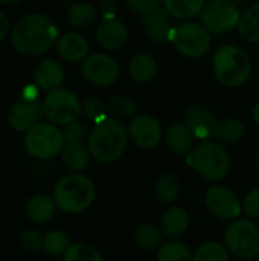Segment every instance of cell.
Returning a JSON list of instances; mask_svg holds the SVG:
<instances>
[{"label":"cell","mask_w":259,"mask_h":261,"mask_svg":"<svg viewBox=\"0 0 259 261\" xmlns=\"http://www.w3.org/2000/svg\"><path fill=\"white\" fill-rule=\"evenodd\" d=\"M12 47L24 57H37L53 47L60 38L56 24L41 12H27L15 20L9 32Z\"/></svg>","instance_id":"obj_1"},{"label":"cell","mask_w":259,"mask_h":261,"mask_svg":"<svg viewBox=\"0 0 259 261\" xmlns=\"http://www.w3.org/2000/svg\"><path fill=\"white\" fill-rule=\"evenodd\" d=\"M128 145V133L124 124L111 116L96 122L89 133L87 148L90 156L99 164L119 161Z\"/></svg>","instance_id":"obj_2"},{"label":"cell","mask_w":259,"mask_h":261,"mask_svg":"<svg viewBox=\"0 0 259 261\" xmlns=\"http://www.w3.org/2000/svg\"><path fill=\"white\" fill-rule=\"evenodd\" d=\"M212 70L218 83L237 89L244 86L252 76V60L249 54L237 44H224L212 57Z\"/></svg>","instance_id":"obj_3"},{"label":"cell","mask_w":259,"mask_h":261,"mask_svg":"<svg viewBox=\"0 0 259 261\" xmlns=\"http://www.w3.org/2000/svg\"><path fill=\"white\" fill-rule=\"evenodd\" d=\"M96 188L90 177L81 173H70L61 177L53 190L56 208L67 214H79L92 206Z\"/></svg>","instance_id":"obj_4"},{"label":"cell","mask_w":259,"mask_h":261,"mask_svg":"<svg viewBox=\"0 0 259 261\" xmlns=\"http://www.w3.org/2000/svg\"><path fill=\"white\" fill-rule=\"evenodd\" d=\"M189 167L205 180L220 182L227 177L232 167L229 151L217 141H203L188 156Z\"/></svg>","instance_id":"obj_5"},{"label":"cell","mask_w":259,"mask_h":261,"mask_svg":"<svg viewBox=\"0 0 259 261\" xmlns=\"http://www.w3.org/2000/svg\"><path fill=\"white\" fill-rule=\"evenodd\" d=\"M223 245L229 254L241 260H253L259 255V229L252 219H235L224 231Z\"/></svg>","instance_id":"obj_6"},{"label":"cell","mask_w":259,"mask_h":261,"mask_svg":"<svg viewBox=\"0 0 259 261\" xmlns=\"http://www.w3.org/2000/svg\"><path fill=\"white\" fill-rule=\"evenodd\" d=\"M64 144L66 141L63 132L52 122H38L24 135L26 151L40 161L52 159L60 154Z\"/></svg>","instance_id":"obj_7"},{"label":"cell","mask_w":259,"mask_h":261,"mask_svg":"<svg viewBox=\"0 0 259 261\" xmlns=\"http://www.w3.org/2000/svg\"><path fill=\"white\" fill-rule=\"evenodd\" d=\"M169 41L172 43L174 49L186 58H202L212 46L211 32L202 23L191 20L176 26Z\"/></svg>","instance_id":"obj_8"},{"label":"cell","mask_w":259,"mask_h":261,"mask_svg":"<svg viewBox=\"0 0 259 261\" xmlns=\"http://www.w3.org/2000/svg\"><path fill=\"white\" fill-rule=\"evenodd\" d=\"M43 113L55 125H69L76 122L82 113L79 98L69 89H55L47 92L43 101Z\"/></svg>","instance_id":"obj_9"},{"label":"cell","mask_w":259,"mask_h":261,"mask_svg":"<svg viewBox=\"0 0 259 261\" xmlns=\"http://www.w3.org/2000/svg\"><path fill=\"white\" fill-rule=\"evenodd\" d=\"M241 11L231 0H211L203 8L200 18L202 24L211 34H226L238 26Z\"/></svg>","instance_id":"obj_10"},{"label":"cell","mask_w":259,"mask_h":261,"mask_svg":"<svg viewBox=\"0 0 259 261\" xmlns=\"http://www.w3.org/2000/svg\"><path fill=\"white\" fill-rule=\"evenodd\" d=\"M81 75L93 86L108 87L119 78V64L111 55L95 52L81 61Z\"/></svg>","instance_id":"obj_11"},{"label":"cell","mask_w":259,"mask_h":261,"mask_svg":"<svg viewBox=\"0 0 259 261\" xmlns=\"http://www.w3.org/2000/svg\"><path fill=\"white\" fill-rule=\"evenodd\" d=\"M205 205L211 214L221 220H235L243 213V203L238 196L226 185L215 184L205 193Z\"/></svg>","instance_id":"obj_12"},{"label":"cell","mask_w":259,"mask_h":261,"mask_svg":"<svg viewBox=\"0 0 259 261\" xmlns=\"http://www.w3.org/2000/svg\"><path fill=\"white\" fill-rule=\"evenodd\" d=\"M127 133L128 139L142 150H153L163 139V128L151 115H136L130 121Z\"/></svg>","instance_id":"obj_13"},{"label":"cell","mask_w":259,"mask_h":261,"mask_svg":"<svg viewBox=\"0 0 259 261\" xmlns=\"http://www.w3.org/2000/svg\"><path fill=\"white\" fill-rule=\"evenodd\" d=\"M43 102L20 96L8 110V122L15 132H27L35 124L41 122Z\"/></svg>","instance_id":"obj_14"},{"label":"cell","mask_w":259,"mask_h":261,"mask_svg":"<svg viewBox=\"0 0 259 261\" xmlns=\"http://www.w3.org/2000/svg\"><path fill=\"white\" fill-rule=\"evenodd\" d=\"M183 122L192 132L195 139L209 141L211 138H214L215 128L220 121L211 109L200 104H194L185 110Z\"/></svg>","instance_id":"obj_15"},{"label":"cell","mask_w":259,"mask_h":261,"mask_svg":"<svg viewBox=\"0 0 259 261\" xmlns=\"http://www.w3.org/2000/svg\"><path fill=\"white\" fill-rule=\"evenodd\" d=\"M96 40L105 50H119L128 41V28L118 17L104 15L96 24Z\"/></svg>","instance_id":"obj_16"},{"label":"cell","mask_w":259,"mask_h":261,"mask_svg":"<svg viewBox=\"0 0 259 261\" xmlns=\"http://www.w3.org/2000/svg\"><path fill=\"white\" fill-rule=\"evenodd\" d=\"M56 54L67 63H81L89 55V41L79 32H66L56 41Z\"/></svg>","instance_id":"obj_17"},{"label":"cell","mask_w":259,"mask_h":261,"mask_svg":"<svg viewBox=\"0 0 259 261\" xmlns=\"http://www.w3.org/2000/svg\"><path fill=\"white\" fill-rule=\"evenodd\" d=\"M169 12L162 6L153 14H148L142 20V26L145 31V35L153 43H166L171 38L172 34V21H171Z\"/></svg>","instance_id":"obj_18"},{"label":"cell","mask_w":259,"mask_h":261,"mask_svg":"<svg viewBox=\"0 0 259 261\" xmlns=\"http://www.w3.org/2000/svg\"><path fill=\"white\" fill-rule=\"evenodd\" d=\"M35 86L41 90H55L64 81V67L55 58H44L34 69Z\"/></svg>","instance_id":"obj_19"},{"label":"cell","mask_w":259,"mask_h":261,"mask_svg":"<svg viewBox=\"0 0 259 261\" xmlns=\"http://www.w3.org/2000/svg\"><path fill=\"white\" fill-rule=\"evenodd\" d=\"M163 139H165L166 147L174 154L185 156L192 151L195 138L185 122H176L166 128V132L163 133Z\"/></svg>","instance_id":"obj_20"},{"label":"cell","mask_w":259,"mask_h":261,"mask_svg":"<svg viewBox=\"0 0 259 261\" xmlns=\"http://www.w3.org/2000/svg\"><path fill=\"white\" fill-rule=\"evenodd\" d=\"M189 228V216L186 210L180 206H172L160 219V231L165 237L177 240L186 234Z\"/></svg>","instance_id":"obj_21"},{"label":"cell","mask_w":259,"mask_h":261,"mask_svg":"<svg viewBox=\"0 0 259 261\" xmlns=\"http://www.w3.org/2000/svg\"><path fill=\"white\" fill-rule=\"evenodd\" d=\"M61 162L70 173H82L90 164V151L82 142H66L61 153Z\"/></svg>","instance_id":"obj_22"},{"label":"cell","mask_w":259,"mask_h":261,"mask_svg":"<svg viewBox=\"0 0 259 261\" xmlns=\"http://www.w3.org/2000/svg\"><path fill=\"white\" fill-rule=\"evenodd\" d=\"M157 69H159L157 60L151 54L142 52L131 58L128 64V75L134 83L147 84L156 76Z\"/></svg>","instance_id":"obj_23"},{"label":"cell","mask_w":259,"mask_h":261,"mask_svg":"<svg viewBox=\"0 0 259 261\" xmlns=\"http://www.w3.org/2000/svg\"><path fill=\"white\" fill-rule=\"evenodd\" d=\"M67 21L75 29H87L98 21V9L89 2H73L67 9Z\"/></svg>","instance_id":"obj_24"},{"label":"cell","mask_w":259,"mask_h":261,"mask_svg":"<svg viewBox=\"0 0 259 261\" xmlns=\"http://www.w3.org/2000/svg\"><path fill=\"white\" fill-rule=\"evenodd\" d=\"M55 200L49 196H34L26 203V217L34 223H46L55 214Z\"/></svg>","instance_id":"obj_25"},{"label":"cell","mask_w":259,"mask_h":261,"mask_svg":"<svg viewBox=\"0 0 259 261\" xmlns=\"http://www.w3.org/2000/svg\"><path fill=\"white\" fill-rule=\"evenodd\" d=\"M206 3V0H163V8L172 18L186 21L200 15Z\"/></svg>","instance_id":"obj_26"},{"label":"cell","mask_w":259,"mask_h":261,"mask_svg":"<svg viewBox=\"0 0 259 261\" xmlns=\"http://www.w3.org/2000/svg\"><path fill=\"white\" fill-rule=\"evenodd\" d=\"M237 31L240 37L249 43H259V2L250 5L244 12H241Z\"/></svg>","instance_id":"obj_27"},{"label":"cell","mask_w":259,"mask_h":261,"mask_svg":"<svg viewBox=\"0 0 259 261\" xmlns=\"http://www.w3.org/2000/svg\"><path fill=\"white\" fill-rule=\"evenodd\" d=\"M246 133H247V127H246L244 121H241L238 118H227V119L218 122L214 138L217 139V142H220L223 145L224 144H237L246 136Z\"/></svg>","instance_id":"obj_28"},{"label":"cell","mask_w":259,"mask_h":261,"mask_svg":"<svg viewBox=\"0 0 259 261\" xmlns=\"http://www.w3.org/2000/svg\"><path fill=\"white\" fill-rule=\"evenodd\" d=\"M180 191H182L180 180L172 173H166V174L160 176L156 182V187H154L156 197L165 205L174 203L179 199Z\"/></svg>","instance_id":"obj_29"},{"label":"cell","mask_w":259,"mask_h":261,"mask_svg":"<svg viewBox=\"0 0 259 261\" xmlns=\"http://www.w3.org/2000/svg\"><path fill=\"white\" fill-rule=\"evenodd\" d=\"M162 231L151 223H142L134 231V242L143 251H157L162 246Z\"/></svg>","instance_id":"obj_30"},{"label":"cell","mask_w":259,"mask_h":261,"mask_svg":"<svg viewBox=\"0 0 259 261\" xmlns=\"http://www.w3.org/2000/svg\"><path fill=\"white\" fill-rule=\"evenodd\" d=\"M107 110H108V115L118 121L133 119L136 116V112H137V104L130 96L116 95L108 101Z\"/></svg>","instance_id":"obj_31"},{"label":"cell","mask_w":259,"mask_h":261,"mask_svg":"<svg viewBox=\"0 0 259 261\" xmlns=\"http://www.w3.org/2000/svg\"><path fill=\"white\" fill-rule=\"evenodd\" d=\"M156 261H192V252L185 243L171 240L162 243V246L157 249Z\"/></svg>","instance_id":"obj_32"},{"label":"cell","mask_w":259,"mask_h":261,"mask_svg":"<svg viewBox=\"0 0 259 261\" xmlns=\"http://www.w3.org/2000/svg\"><path fill=\"white\" fill-rule=\"evenodd\" d=\"M229 251L220 242H205L192 254V261H229Z\"/></svg>","instance_id":"obj_33"},{"label":"cell","mask_w":259,"mask_h":261,"mask_svg":"<svg viewBox=\"0 0 259 261\" xmlns=\"http://www.w3.org/2000/svg\"><path fill=\"white\" fill-rule=\"evenodd\" d=\"M69 248H70V240H69V236L66 232H63L60 229H53L44 236L43 249L49 255H52V257L64 255Z\"/></svg>","instance_id":"obj_34"},{"label":"cell","mask_w":259,"mask_h":261,"mask_svg":"<svg viewBox=\"0 0 259 261\" xmlns=\"http://www.w3.org/2000/svg\"><path fill=\"white\" fill-rule=\"evenodd\" d=\"M64 261H104L98 249L87 243H75L63 255Z\"/></svg>","instance_id":"obj_35"},{"label":"cell","mask_w":259,"mask_h":261,"mask_svg":"<svg viewBox=\"0 0 259 261\" xmlns=\"http://www.w3.org/2000/svg\"><path fill=\"white\" fill-rule=\"evenodd\" d=\"M82 113L90 119L93 121L95 124L105 119L107 115H108V110H107V106L105 102L98 98V96H90L87 98L84 102H82Z\"/></svg>","instance_id":"obj_36"},{"label":"cell","mask_w":259,"mask_h":261,"mask_svg":"<svg viewBox=\"0 0 259 261\" xmlns=\"http://www.w3.org/2000/svg\"><path fill=\"white\" fill-rule=\"evenodd\" d=\"M127 8L142 17L156 12L163 6V0H125Z\"/></svg>","instance_id":"obj_37"},{"label":"cell","mask_w":259,"mask_h":261,"mask_svg":"<svg viewBox=\"0 0 259 261\" xmlns=\"http://www.w3.org/2000/svg\"><path fill=\"white\" fill-rule=\"evenodd\" d=\"M20 245L27 252H38L40 249H43L44 237L35 229H26L20 234Z\"/></svg>","instance_id":"obj_38"},{"label":"cell","mask_w":259,"mask_h":261,"mask_svg":"<svg viewBox=\"0 0 259 261\" xmlns=\"http://www.w3.org/2000/svg\"><path fill=\"white\" fill-rule=\"evenodd\" d=\"M87 127L81 122H72L69 125H64L63 135H64V141L66 142H84L89 138Z\"/></svg>","instance_id":"obj_39"},{"label":"cell","mask_w":259,"mask_h":261,"mask_svg":"<svg viewBox=\"0 0 259 261\" xmlns=\"http://www.w3.org/2000/svg\"><path fill=\"white\" fill-rule=\"evenodd\" d=\"M243 213L249 219H258L259 217V188L250 190L244 199H243Z\"/></svg>","instance_id":"obj_40"},{"label":"cell","mask_w":259,"mask_h":261,"mask_svg":"<svg viewBox=\"0 0 259 261\" xmlns=\"http://www.w3.org/2000/svg\"><path fill=\"white\" fill-rule=\"evenodd\" d=\"M99 11L104 15H114L118 11V0H99Z\"/></svg>","instance_id":"obj_41"},{"label":"cell","mask_w":259,"mask_h":261,"mask_svg":"<svg viewBox=\"0 0 259 261\" xmlns=\"http://www.w3.org/2000/svg\"><path fill=\"white\" fill-rule=\"evenodd\" d=\"M9 32H11L9 18H8V15L3 11H0V41L5 40V37H8Z\"/></svg>","instance_id":"obj_42"},{"label":"cell","mask_w":259,"mask_h":261,"mask_svg":"<svg viewBox=\"0 0 259 261\" xmlns=\"http://www.w3.org/2000/svg\"><path fill=\"white\" fill-rule=\"evenodd\" d=\"M21 96H24V98H27V99H37L38 92H37V89H35L32 84H27V86L24 87V90H23Z\"/></svg>","instance_id":"obj_43"},{"label":"cell","mask_w":259,"mask_h":261,"mask_svg":"<svg viewBox=\"0 0 259 261\" xmlns=\"http://www.w3.org/2000/svg\"><path fill=\"white\" fill-rule=\"evenodd\" d=\"M252 118L255 121V124L259 127V102L253 107V112H252Z\"/></svg>","instance_id":"obj_44"},{"label":"cell","mask_w":259,"mask_h":261,"mask_svg":"<svg viewBox=\"0 0 259 261\" xmlns=\"http://www.w3.org/2000/svg\"><path fill=\"white\" fill-rule=\"evenodd\" d=\"M23 0H0V3L2 5H18V3H21Z\"/></svg>","instance_id":"obj_45"},{"label":"cell","mask_w":259,"mask_h":261,"mask_svg":"<svg viewBox=\"0 0 259 261\" xmlns=\"http://www.w3.org/2000/svg\"><path fill=\"white\" fill-rule=\"evenodd\" d=\"M61 2H67V3H73V2H78V0H61Z\"/></svg>","instance_id":"obj_46"},{"label":"cell","mask_w":259,"mask_h":261,"mask_svg":"<svg viewBox=\"0 0 259 261\" xmlns=\"http://www.w3.org/2000/svg\"><path fill=\"white\" fill-rule=\"evenodd\" d=\"M231 2H234V3H237V5H238V3H241L243 0H231Z\"/></svg>","instance_id":"obj_47"}]
</instances>
